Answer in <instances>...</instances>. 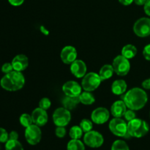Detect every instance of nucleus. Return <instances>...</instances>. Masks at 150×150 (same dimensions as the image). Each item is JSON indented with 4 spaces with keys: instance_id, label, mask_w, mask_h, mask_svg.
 I'll return each instance as SVG.
<instances>
[{
    "instance_id": "nucleus-1",
    "label": "nucleus",
    "mask_w": 150,
    "mask_h": 150,
    "mask_svg": "<svg viewBox=\"0 0 150 150\" xmlns=\"http://www.w3.org/2000/svg\"><path fill=\"white\" fill-rule=\"evenodd\" d=\"M123 101L127 108L133 111H139L146 104L148 100L147 94L141 88H133L123 96Z\"/></svg>"
},
{
    "instance_id": "nucleus-2",
    "label": "nucleus",
    "mask_w": 150,
    "mask_h": 150,
    "mask_svg": "<svg viewBox=\"0 0 150 150\" xmlns=\"http://www.w3.org/2000/svg\"><path fill=\"white\" fill-rule=\"evenodd\" d=\"M25 78L21 72L13 70L1 78L0 85L4 89L10 92H15L22 89L24 86Z\"/></svg>"
},
{
    "instance_id": "nucleus-3",
    "label": "nucleus",
    "mask_w": 150,
    "mask_h": 150,
    "mask_svg": "<svg viewBox=\"0 0 150 150\" xmlns=\"http://www.w3.org/2000/svg\"><path fill=\"white\" fill-rule=\"evenodd\" d=\"M149 130V127L146 122L141 119H136L128 122L127 133L130 137L142 138L146 136Z\"/></svg>"
},
{
    "instance_id": "nucleus-4",
    "label": "nucleus",
    "mask_w": 150,
    "mask_h": 150,
    "mask_svg": "<svg viewBox=\"0 0 150 150\" xmlns=\"http://www.w3.org/2000/svg\"><path fill=\"white\" fill-rule=\"evenodd\" d=\"M109 130L111 133L118 137H127L130 135L127 133V124L121 118H117L111 120L109 122Z\"/></svg>"
},
{
    "instance_id": "nucleus-5",
    "label": "nucleus",
    "mask_w": 150,
    "mask_h": 150,
    "mask_svg": "<svg viewBox=\"0 0 150 150\" xmlns=\"http://www.w3.org/2000/svg\"><path fill=\"white\" fill-rule=\"evenodd\" d=\"M101 80L99 75L96 73H89L83 76L82 80V87L85 91L87 92H92L98 89V86L100 85Z\"/></svg>"
},
{
    "instance_id": "nucleus-6",
    "label": "nucleus",
    "mask_w": 150,
    "mask_h": 150,
    "mask_svg": "<svg viewBox=\"0 0 150 150\" xmlns=\"http://www.w3.org/2000/svg\"><path fill=\"white\" fill-rule=\"evenodd\" d=\"M114 70L118 76H124L129 73L130 69V64L128 59L122 55H119L113 61Z\"/></svg>"
},
{
    "instance_id": "nucleus-7",
    "label": "nucleus",
    "mask_w": 150,
    "mask_h": 150,
    "mask_svg": "<svg viewBox=\"0 0 150 150\" xmlns=\"http://www.w3.org/2000/svg\"><path fill=\"white\" fill-rule=\"evenodd\" d=\"M71 120V114L69 110L65 108H59L54 111L53 120L57 127H65Z\"/></svg>"
},
{
    "instance_id": "nucleus-8",
    "label": "nucleus",
    "mask_w": 150,
    "mask_h": 150,
    "mask_svg": "<svg viewBox=\"0 0 150 150\" xmlns=\"http://www.w3.org/2000/svg\"><path fill=\"white\" fill-rule=\"evenodd\" d=\"M83 142L91 148H99L103 144V136L98 131L91 130L85 133L83 136Z\"/></svg>"
},
{
    "instance_id": "nucleus-9",
    "label": "nucleus",
    "mask_w": 150,
    "mask_h": 150,
    "mask_svg": "<svg viewBox=\"0 0 150 150\" xmlns=\"http://www.w3.org/2000/svg\"><path fill=\"white\" fill-rule=\"evenodd\" d=\"M25 138L29 144L36 145L39 144L42 138V132L39 126L34 124L26 127Z\"/></svg>"
},
{
    "instance_id": "nucleus-10",
    "label": "nucleus",
    "mask_w": 150,
    "mask_h": 150,
    "mask_svg": "<svg viewBox=\"0 0 150 150\" xmlns=\"http://www.w3.org/2000/svg\"><path fill=\"white\" fill-rule=\"evenodd\" d=\"M133 31L137 36L146 38L150 35V18H142L136 21L133 26Z\"/></svg>"
},
{
    "instance_id": "nucleus-11",
    "label": "nucleus",
    "mask_w": 150,
    "mask_h": 150,
    "mask_svg": "<svg viewBox=\"0 0 150 150\" xmlns=\"http://www.w3.org/2000/svg\"><path fill=\"white\" fill-rule=\"evenodd\" d=\"M110 117L108 110L105 108L100 107L92 111L91 114V119L94 123L98 125H102L106 122Z\"/></svg>"
},
{
    "instance_id": "nucleus-12",
    "label": "nucleus",
    "mask_w": 150,
    "mask_h": 150,
    "mask_svg": "<svg viewBox=\"0 0 150 150\" xmlns=\"http://www.w3.org/2000/svg\"><path fill=\"white\" fill-rule=\"evenodd\" d=\"M62 90L66 96L79 97L81 94V86L74 81H69L63 85Z\"/></svg>"
},
{
    "instance_id": "nucleus-13",
    "label": "nucleus",
    "mask_w": 150,
    "mask_h": 150,
    "mask_svg": "<svg viewBox=\"0 0 150 150\" xmlns=\"http://www.w3.org/2000/svg\"><path fill=\"white\" fill-rule=\"evenodd\" d=\"M77 58V51L71 45L65 46L61 51L62 61L66 64H71Z\"/></svg>"
},
{
    "instance_id": "nucleus-14",
    "label": "nucleus",
    "mask_w": 150,
    "mask_h": 150,
    "mask_svg": "<svg viewBox=\"0 0 150 150\" xmlns=\"http://www.w3.org/2000/svg\"><path fill=\"white\" fill-rule=\"evenodd\" d=\"M32 118L33 123L39 127H42L48 122V114L46 111L41 108H37L32 114Z\"/></svg>"
},
{
    "instance_id": "nucleus-15",
    "label": "nucleus",
    "mask_w": 150,
    "mask_h": 150,
    "mask_svg": "<svg viewBox=\"0 0 150 150\" xmlns=\"http://www.w3.org/2000/svg\"><path fill=\"white\" fill-rule=\"evenodd\" d=\"M11 63L13 67V70L16 71L22 72L27 68L29 65V59L26 55L18 54L13 58Z\"/></svg>"
},
{
    "instance_id": "nucleus-16",
    "label": "nucleus",
    "mask_w": 150,
    "mask_h": 150,
    "mask_svg": "<svg viewBox=\"0 0 150 150\" xmlns=\"http://www.w3.org/2000/svg\"><path fill=\"white\" fill-rule=\"evenodd\" d=\"M70 71L78 79L83 77L86 73V65L82 60H75L70 65Z\"/></svg>"
},
{
    "instance_id": "nucleus-17",
    "label": "nucleus",
    "mask_w": 150,
    "mask_h": 150,
    "mask_svg": "<svg viewBox=\"0 0 150 150\" xmlns=\"http://www.w3.org/2000/svg\"><path fill=\"white\" fill-rule=\"evenodd\" d=\"M127 111V105L123 100H117L113 103L111 108V113L112 116L117 118H120L125 115Z\"/></svg>"
},
{
    "instance_id": "nucleus-18",
    "label": "nucleus",
    "mask_w": 150,
    "mask_h": 150,
    "mask_svg": "<svg viewBox=\"0 0 150 150\" xmlns=\"http://www.w3.org/2000/svg\"><path fill=\"white\" fill-rule=\"evenodd\" d=\"M127 83L124 80H117L113 82L111 91L116 95H123L127 90Z\"/></svg>"
},
{
    "instance_id": "nucleus-19",
    "label": "nucleus",
    "mask_w": 150,
    "mask_h": 150,
    "mask_svg": "<svg viewBox=\"0 0 150 150\" xmlns=\"http://www.w3.org/2000/svg\"><path fill=\"white\" fill-rule=\"evenodd\" d=\"M80 103L79 97H69L67 96L63 100L62 104L64 108H67V110H73L76 108V105Z\"/></svg>"
},
{
    "instance_id": "nucleus-20",
    "label": "nucleus",
    "mask_w": 150,
    "mask_h": 150,
    "mask_svg": "<svg viewBox=\"0 0 150 150\" xmlns=\"http://www.w3.org/2000/svg\"><path fill=\"white\" fill-rule=\"evenodd\" d=\"M114 72V67H113L112 65H111V64H105L104 66H103L102 68L100 70L99 76L100 77L101 80L105 81L112 77Z\"/></svg>"
},
{
    "instance_id": "nucleus-21",
    "label": "nucleus",
    "mask_w": 150,
    "mask_h": 150,
    "mask_svg": "<svg viewBox=\"0 0 150 150\" xmlns=\"http://www.w3.org/2000/svg\"><path fill=\"white\" fill-rule=\"evenodd\" d=\"M136 54H137V48L131 44L125 45L122 49V55L128 59L133 58L136 55Z\"/></svg>"
},
{
    "instance_id": "nucleus-22",
    "label": "nucleus",
    "mask_w": 150,
    "mask_h": 150,
    "mask_svg": "<svg viewBox=\"0 0 150 150\" xmlns=\"http://www.w3.org/2000/svg\"><path fill=\"white\" fill-rule=\"evenodd\" d=\"M79 100H80V103H81L83 105H92L95 101V97L93 96V95L87 91L82 92L79 95Z\"/></svg>"
},
{
    "instance_id": "nucleus-23",
    "label": "nucleus",
    "mask_w": 150,
    "mask_h": 150,
    "mask_svg": "<svg viewBox=\"0 0 150 150\" xmlns=\"http://www.w3.org/2000/svg\"><path fill=\"white\" fill-rule=\"evenodd\" d=\"M67 150H85V146L79 139H72L67 143Z\"/></svg>"
},
{
    "instance_id": "nucleus-24",
    "label": "nucleus",
    "mask_w": 150,
    "mask_h": 150,
    "mask_svg": "<svg viewBox=\"0 0 150 150\" xmlns=\"http://www.w3.org/2000/svg\"><path fill=\"white\" fill-rule=\"evenodd\" d=\"M5 150H23V147L18 140H8L5 144Z\"/></svg>"
},
{
    "instance_id": "nucleus-25",
    "label": "nucleus",
    "mask_w": 150,
    "mask_h": 150,
    "mask_svg": "<svg viewBox=\"0 0 150 150\" xmlns=\"http://www.w3.org/2000/svg\"><path fill=\"white\" fill-rule=\"evenodd\" d=\"M83 130L80 126H73L70 128L69 135L72 139H80L83 135Z\"/></svg>"
},
{
    "instance_id": "nucleus-26",
    "label": "nucleus",
    "mask_w": 150,
    "mask_h": 150,
    "mask_svg": "<svg viewBox=\"0 0 150 150\" xmlns=\"http://www.w3.org/2000/svg\"><path fill=\"white\" fill-rule=\"evenodd\" d=\"M111 150H130L128 145L122 140H117L113 143Z\"/></svg>"
},
{
    "instance_id": "nucleus-27",
    "label": "nucleus",
    "mask_w": 150,
    "mask_h": 150,
    "mask_svg": "<svg viewBox=\"0 0 150 150\" xmlns=\"http://www.w3.org/2000/svg\"><path fill=\"white\" fill-rule=\"evenodd\" d=\"M20 123L22 126L24 127H27L32 125L33 121H32V115H29L28 114H23L20 117Z\"/></svg>"
},
{
    "instance_id": "nucleus-28",
    "label": "nucleus",
    "mask_w": 150,
    "mask_h": 150,
    "mask_svg": "<svg viewBox=\"0 0 150 150\" xmlns=\"http://www.w3.org/2000/svg\"><path fill=\"white\" fill-rule=\"evenodd\" d=\"M80 127H81L82 130H83V133H87L92 130V127H93V125H92V122L90 121L89 120L87 119H83V120H81L80 123Z\"/></svg>"
},
{
    "instance_id": "nucleus-29",
    "label": "nucleus",
    "mask_w": 150,
    "mask_h": 150,
    "mask_svg": "<svg viewBox=\"0 0 150 150\" xmlns=\"http://www.w3.org/2000/svg\"><path fill=\"white\" fill-rule=\"evenodd\" d=\"M51 100L47 98H42V99L40 100V101L39 102L40 108H42V109L45 110V111L51 107Z\"/></svg>"
},
{
    "instance_id": "nucleus-30",
    "label": "nucleus",
    "mask_w": 150,
    "mask_h": 150,
    "mask_svg": "<svg viewBox=\"0 0 150 150\" xmlns=\"http://www.w3.org/2000/svg\"><path fill=\"white\" fill-rule=\"evenodd\" d=\"M9 140V134L5 129L0 127V143H6Z\"/></svg>"
},
{
    "instance_id": "nucleus-31",
    "label": "nucleus",
    "mask_w": 150,
    "mask_h": 150,
    "mask_svg": "<svg viewBox=\"0 0 150 150\" xmlns=\"http://www.w3.org/2000/svg\"><path fill=\"white\" fill-rule=\"evenodd\" d=\"M55 134L58 138H64L66 135V129L64 127H57L55 130Z\"/></svg>"
},
{
    "instance_id": "nucleus-32",
    "label": "nucleus",
    "mask_w": 150,
    "mask_h": 150,
    "mask_svg": "<svg viewBox=\"0 0 150 150\" xmlns=\"http://www.w3.org/2000/svg\"><path fill=\"white\" fill-rule=\"evenodd\" d=\"M13 70V67L12 65V63H9V62H6L4 63V64L1 67V71L3 72L4 73L7 74V73H10Z\"/></svg>"
},
{
    "instance_id": "nucleus-33",
    "label": "nucleus",
    "mask_w": 150,
    "mask_h": 150,
    "mask_svg": "<svg viewBox=\"0 0 150 150\" xmlns=\"http://www.w3.org/2000/svg\"><path fill=\"white\" fill-rule=\"evenodd\" d=\"M124 117L127 121L130 122L136 118V114H135V112L133 111V110L130 109L128 110V111H126V112L125 113Z\"/></svg>"
},
{
    "instance_id": "nucleus-34",
    "label": "nucleus",
    "mask_w": 150,
    "mask_h": 150,
    "mask_svg": "<svg viewBox=\"0 0 150 150\" xmlns=\"http://www.w3.org/2000/svg\"><path fill=\"white\" fill-rule=\"evenodd\" d=\"M144 57L148 61H150V44H148L144 47L143 50Z\"/></svg>"
},
{
    "instance_id": "nucleus-35",
    "label": "nucleus",
    "mask_w": 150,
    "mask_h": 150,
    "mask_svg": "<svg viewBox=\"0 0 150 150\" xmlns=\"http://www.w3.org/2000/svg\"><path fill=\"white\" fill-rule=\"evenodd\" d=\"M144 10L145 13L147 16H150V0H146V3L144 5Z\"/></svg>"
},
{
    "instance_id": "nucleus-36",
    "label": "nucleus",
    "mask_w": 150,
    "mask_h": 150,
    "mask_svg": "<svg viewBox=\"0 0 150 150\" xmlns=\"http://www.w3.org/2000/svg\"><path fill=\"white\" fill-rule=\"evenodd\" d=\"M18 134L16 131H11L9 133V140H18Z\"/></svg>"
},
{
    "instance_id": "nucleus-37",
    "label": "nucleus",
    "mask_w": 150,
    "mask_h": 150,
    "mask_svg": "<svg viewBox=\"0 0 150 150\" xmlns=\"http://www.w3.org/2000/svg\"><path fill=\"white\" fill-rule=\"evenodd\" d=\"M8 1L13 6H20L23 4L24 0H8Z\"/></svg>"
},
{
    "instance_id": "nucleus-38",
    "label": "nucleus",
    "mask_w": 150,
    "mask_h": 150,
    "mask_svg": "<svg viewBox=\"0 0 150 150\" xmlns=\"http://www.w3.org/2000/svg\"><path fill=\"white\" fill-rule=\"evenodd\" d=\"M142 86L145 89H150V79H147L142 82Z\"/></svg>"
},
{
    "instance_id": "nucleus-39",
    "label": "nucleus",
    "mask_w": 150,
    "mask_h": 150,
    "mask_svg": "<svg viewBox=\"0 0 150 150\" xmlns=\"http://www.w3.org/2000/svg\"><path fill=\"white\" fill-rule=\"evenodd\" d=\"M119 1H120L122 4H123V5L127 6L131 4L133 2V0H119Z\"/></svg>"
},
{
    "instance_id": "nucleus-40",
    "label": "nucleus",
    "mask_w": 150,
    "mask_h": 150,
    "mask_svg": "<svg viewBox=\"0 0 150 150\" xmlns=\"http://www.w3.org/2000/svg\"><path fill=\"white\" fill-rule=\"evenodd\" d=\"M133 1H134L137 5H144L146 0H133Z\"/></svg>"
}]
</instances>
